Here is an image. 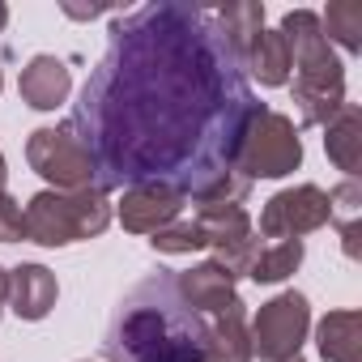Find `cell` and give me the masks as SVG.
Listing matches in <instances>:
<instances>
[{
    "label": "cell",
    "instance_id": "1",
    "mask_svg": "<svg viewBox=\"0 0 362 362\" xmlns=\"http://www.w3.org/2000/svg\"><path fill=\"white\" fill-rule=\"evenodd\" d=\"M260 111L243 56L214 9L158 0L111 18L107 52L69 124L98 192L153 184L201 197L235 170Z\"/></svg>",
    "mask_w": 362,
    "mask_h": 362
},
{
    "label": "cell",
    "instance_id": "2",
    "mask_svg": "<svg viewBox=\"0 0 362 362\" xmlns=\"http://www.w3.org/2000/svg\"><path fill=\"white\" fill-rule=\"evenodd\" d=\"M205 341H209L205 315L184 303L179 277L170 269H158L119 298L103 332V358L107 362H205Z\"/></svg>",
    "mask_w": 362,
    "mask_h": 362
},
{
    "label": "cell",
    "instance_id": "3",
    "mask_svg": "<svg viewBox=\"0 0 362 362\" xmlns=\"http://www.w3.org/2000/svg\"><path fill=\"white\" fill-rule=\"evenodd\" d=\"M281 35L294 56V107L298 124H328L345 107V69L324 39L320 13L294 9L281 18Z\"/></svg>",
    "mask_w": 362,
    "mask_h": 362
},
{
    "label": "cell",
    "instance_id": "4",
    "mask_svg": "<svg viewBox=\"0 0 362 362\" xmlns=\"http://www.w3.org/2000/svg\"><path fill=\"white\" fill-rule=\"evenodd\" d=\"M111 226V205L98 188H77V192H39L26 205V239L43 247H69L81 239H94Z\"/></svg>",
    "mask_w": 362,
    "mask_h": 362
},
{
    "label": "cell",
    "instance_id": "5",
    "mask_svg": "<svg viewBox=\"0 0 362 362\" xmlns=\"http://www.w3.org/2000/svg\"><path fill=\"white\" fill-rule=\"evenodd\" d=\"M303 162V141L290 115L281 111H260L235 153V170L243 179H281Z\"/></svg>",
    "mask_w": 362,
    "mask_h": 362
},
{
    "label": "cell",
    "instance_id": "6",
    "mask_svg": "<svg viewBox=\"0 0 362 362\" xmlns=\"http://www.w3.org/2000/svg\"><path fill=\"white\" fill-rule=\"evenodd\" d=\"M311 328V307L298 290H286L277 294L273 303H264L252 320V358L260 354L264 362H286V358H298V345Z\"/></svg>",
    "mask_w": 362,
    "mask_h": 362
},
{
    "label": "cell",
    "instance_id": "7",
    "mask_svg": "<svg viewBox=\"0 0 362 362\" xmlns=\"http://www.w3.org/2000/svg\"><path fill=\"white\" fill-rule=\"evenodd\" d=\"M26 158L30 166L52 179L56 192H77V188H94L90 179V158L81 149V141L73 136V124H56V128H35L26 141Z\"/></svg>",
    "mask_w": 362,
    "mask_h": 362
},
{
    "label": "cell",
    "instance_id": "8",
    "mask_svg": "<svg viewBox=\"0 0 362 362\" xmlns=\"http://www.w3.org/2000/svg\"><path fill=\"white\" fill-rule=\"evenodd\" d=\"M328 222V192L315 188V184H298V188H286L277 192L264 214H260V235L281 243V239H303L311 230H320Z\"/></svg>",
    "mask_w": 362,
    "mask_h": 362
},
{
    "label": "cell",
    "instance_id": "9",
    "mask_svg": "<svg viewBox=\"0 0 362 362\" xmlns=\"http://www.w3.org/2000/svg\"><path fill=\"white\" fill-rule=\"evenodd\" d=\"M184 201H188V197H179V192H170V188H153V184L124 188L119 222H124V230H132V235H158L162 226L179 222Z\"/></svg>",
    "mask_w": 362,
    "mask_h": 362
},
{
    "label": "cell",
    "instance_id": "10",
    "mask_svg": "<svg viewBox=\"0 0 362 362\" xmlns=\"http://www.w3.org/2000/svg\"><path fill=\"white\" fill-rule=\"evenodd\" d=\"M175 277H179V294H184V303H188L192 311H214V315H222L226 307L239 303L235 277H230L226 269H218L214 260H205V264H197V269H188V273H175Z\"/></svg>",
    "mask_w": 362,
    "mask_h": 362
},
{
    "label": "cell",
    "instance_id": "11",
    "mask_svg": "<svg viewBox=\"0 0 362 362\" xmlns=\"http://www.w3.org/2000/svg\"><path fill=\"white\" fill-rule=\"evenodd\" d=\"M18 90H22V103H30L35 111H56V107L69 98L73 77H69L64 60H56V56H35V60L22 69Z\"/></svg>",
    "mask_w": 362,
    "mask_h": 362
},
{
    "label": "cell",
    "instance_id": "12",
    "mask_svg": "<svg viewBox=\"0 0 362 362\" xmlns=\"http://www.w3.org/2000/svg\"><path fill=\"white\" fill-rule=\"evenodd\" d=\"M56 277L43 264H18L9 273V303L22 320H43L56 307Z\"/></svg>",
    "mask_w": 362,
    "mask_h": 362
},
{
    "label": "cell",
    "instance_id": "13",
    "mask_svg": "<svg viewBox=\"0 0 362 362\" xmlns=\"http://www.w3.org/2000/svg\"><path fill=\"white\" fill-rule=\"evenodd\" d=\"M243 73H252L260 86H286L294 73V56L281 30H260L252 47L243 52Z\"/></svg>",
    "mask_w": 362,
    "mask_h": 362
},
{
    "label": "cell",
    "instance_id": "14",
    "mask_svg": "<svg viewBox=\"0 0 362 362\" xmlns=\"http://www.w3.org/2000/svg\"><path fill=\"white\" fill-rule=\"evenodd\" d=\"M324 149H328V158L337 162V170H345L349 179L358 175V166H362V115H358V107L354 103H345L328 124H324Z\"/></svg>",
    "mask_w": 362,
    "mask_h": 362
},
{
    "label": "cell",
    "instance_id": "15",
    "mask_svg": "<svg viewBox=\"0 0 362 362\" xmlns=\"http://www.w3.org/2000/svg\"><path fill=\"white\" fill-rule=\"evenodd\" d=\"M320 354L324 362H358L362 354V311H328L320 320Z\"/></svg>",
    "mask_w": 362,
    "mask_h": 362
},
{
    "label": "cell",
    "instance_id": "16",
    "mask_svg": "<svg viewBox=\"0 0 362 362\" xmlns=\"http://www.w3.org/2000/svg\"><path fill=\"white\" fill-rule=\"evenodd\" d=\"M205 362H252V341H247V324H243V303L226 307V311L209 324Z\"/></svg>",
    "mask_w": 362,
    "mask_h": 362
},
{
    "label": "cell",
    "instance_id": "17",
    "mask_svg": "<svg viewBox=\"0 0 362 362\" xmlns=\"http://www.w3.org/2000/svg\"><path fill=\"white\" fill-rule=\"evenodd\" d=\"M358 218H362V188L358 179H345L341 188L328 192V222L345 239V256H358Z\"/></svg>",
    "mask_w": 362,
    "mask_h": 362
},
{
    "label": "cell",
    "instance_id": "18",
    "mask_svg": "<svg viewBox=\"0 0 362 362\" xmlns=\"http://www.w3.org/2000/svg\"><path fill=\"white\" fill-rule=\"evenodd\" d=\"M298 264H303V239H281V243H264L260 247V256L252 260L247 277L260 281V286H273V281H286Z\"/></svg>",
    "mask_w": 362,
    "mask_h": 362
},
{
    "label": "cell",
    "instance_id": "19",
    "mask_svg": "<svg viewBox=\"0 0 362 362\" xmlns=\"http://www.w3.org/2000/svg\"><path fill=\"white\" fill-rule=\"evenodd\" d=\"M214 18H218V26L226 30V39L235 43V52L243 56L247 47H252V39L264 30V5L260 0H239V5H222V9H214Z\"/></svg>",
    "mask_w": 362,
    "mask_h": 362
},
{
    "label": "cell",
    "instance_id": "20",
    "mask_svg": "<svg viewBox=\"0 0 362 362\" xmlns=\"http://www.w3.org/2000/svg\"><path fill=\"white\" fill-rule=\"evenodd\" d=\"M320 26H324L328 43L337 39L345 52H362V5H358V0H337V5H328Z\"/></svg>",
    "mask_w": 362,
    "mask_h": 362
},
{
    "label": "cell",
    "instance_id": "21",
    "mask_svg": "<svg viewBox=\"0 0 362 362\" xmlns=\"http://www.w3.org/2000/svg\"><path fill=\"white\" fill-rule=\"evenodd\" d=\"M149 243H153V252H166V256H188V252L209 247V239H205V230H201L197 218L192 222H170V226H162Z\"/></svg>",
    "mask_w": 362,
    "mask_h": 362
},
{
    "label": "cell",
    "instance_id": "22",
    "mask_svg": "<svg viewBox=\"0 0 362 362\" xmlns=\"http://www.w3.org/2000/svg\"><path fill=\"white\" fill-rule=\"evenodd\" d=\"M18 239H26V209L0 192V243H18Z\"/></svg>",
    "mask_w": 362,
    "mask_h": 362
},
{
    "label": "cell",
    "instance_id": "23",
    "mask_svg": "<svg viewBox=\"0 0 362 362\" xmlns=\"http://www.w3.org/2000/svg\"><path fill=\"white\" fill-rule=\"evenodd\" d=\"M5 298H9V273L0 269V307H5Z\"/></svg>",
    "mask_w": 362,
    "mask_h": 362
},
{
    "label": "cell",
    "instance_id": "24",
    "mask_svg": "<svg viewBox=\"0 0 362 362\" xmlns=\"http://www.w3.org/2000/svg\"><path fill=\"white\" fill-rule=\"evenodd\" d=\"M5 179H9V166H5V153H0V192H5Z\"/></svg>",
    "mask_w": 362,
    "mask_h": 362
},
{
    "label": "cell",
    "instance_id": "25",
    "mask_svg": "<svg viewBox=\"0 0 362 362\" xmlns=\"http://www.w3.org/2000/svg\"><path fill=\"white\" fill-rule=\"evenodd\" d=\"M5 22H9V9H5V5H0V30H5Z\"/></svg>",
    "mask_w": 362,
    "mask_h": 362
},
{
    "label": "cell",
    "instance_id": "26",
    "mask_svg": "<svg viewBox=\"0 0 362 362\" xmlns=\"http://www.w3.org/2000/svg\"><path fill=\"white\" fill-rule=\"evenodd\" d=\"M286 362H303V358H286Z\"/></svg>",
    "mask_w": 362,
    "mask_h": 362
},
{
    "label": "cell",
    "instance_id": "27",
    "mask_svg": "<svg viewBox=\"0 0 362 362\" xmlns=\"http://www.w3.org/2000/svg\"><path fill=\"white\" fill-rule=\"evenodd\" d=\"M0 86H5V73H0Z\"/></svg>",
    "mask_w": 362,
    "mask_h": 362
}]
</instances>
